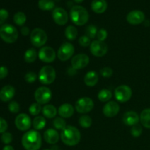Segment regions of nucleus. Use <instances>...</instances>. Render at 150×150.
Listing matches in <instances>:
<instances>
[{
  "label": "nucleus",
  "instance_id": "obj_19",
  "mask_svg": "<svg viewBox=\"0 0 150 150\" xmlns=\"http://www.w3.org/2000/svg\"><path fill=\"white\" fill-rule=\"evenodd\" d=\"M16 94V89L11 85H7L0 90V100L3 102H8L13 99Z\"/></svg>",
  "mask_w": 150,
  "mask_h": 150
},
{
  "label": "nucleus",
  "instance_id": "obj_6",
  "mask_svg": "<svg viewBox=\"0 0 150 150\" xmlns=\"http://www.w3.org/2000/svg\"><path fill=\"white\" fill-rule=\"evenodd\" d=\"M30 40L32 45L37 48H42L48 40L47 34L40 28H35L30 34Z\"/></svg>",
  "mask_w": 150,
  "mask_h": 150
},
{
  "label": "nucleus",
  "instance_id": "obj_37",
  "mask_svg": "<svg viewBox=\"0 0 150 150\" xmlns=\"http://www.w3.org/2000/svg\"><path fill=\"white\" fill-rule=\"evenodd\" d=\"M8 109L13 114H17L20 111V105L16 101H11L8 105Z\"/></svg>",
  "mask_w": 150,
  "mask_h": 150
},
{
  "label": "nucleus",
  "instance_id": "obj_43",
  "mask_svg": "<svg viewBox=\"0 0 150 150\" xmlns=\"http://www.w3.org/2000/svg\"><path fill=\"white\" fill-rule=\"evenodd\" d=\"M8 127V124L4 119L0 117V133H5Z\"/></svg>",
  "mask_w": 150,
  "mask_h": 150
},
{
  "label": "nucleus",
  "instance_id": "obj_35",
  "mask_svg": "<svg viewBox=\"0 0 150 150\" xmlns=\"http://www.w3.org/2000/svg\"><path fill=\"white\" fill-rule=\"evenodd\" d=\"M41 110H42L41 105L38 103H34L29 108V113L32 116H38V114L40 113Z\"/></svg>",
  "mask_w": 150,
  "mask_h": 150
},
{
  "label": "nucleus",
  "instance_id": "obj_46",
  "mask_svg": "<svg viewBox=\"0 0 150 150\" xmlns=\"http://www.w3.org/2000/svg\"><path fill=\"white\" fill-rule=\"evenodd\" d=\"M21 32L23 36H27L29 34V29L27 26H23L21 29Z\"/></svg>",
  "mask_w": 150,
  "mask_h": 150
},
{
  "label": "nucleus",
  "instance_id": "obj_42",
  "mask_svg": "<svg viewBox=\"0 0 150 150\" xmlns=\"http://www.w3.org/2000/svg\"><path fill=\"white\" fill-rule=\"evenodd\" d=\"M107 36H108V32L105 29H100L98 32V34H97L98 40L103 41V42L106 39Z\"/></svg>",
  "mask_w": 150,
  "mask_h": 150
},
{
  "label": "nucleus",
  "instance_id": "obj_17",
  "mask_svg": "<svg viewBox=\"0 0 150 150\" xmlns=\"http://www.w3.org/2000/svg\"><path fill=\"white\" fill-rule=\"evenodd\" d=\"M120 107L115 101H109L103 108V113L106 117H114L120 112Z\"/></svg>",
  "mask_w": 150,
  "mask_h": 150
},
{
  "label": "nucleus",
  "instance_id": "obj_18",
  "mask_svg": "<svg viewBox=\"0 0 150 150\" xmlns=\"http://www.w3.org/2000/svg\"><path fill=\"white\" fill-rule=\"evenodd\" d=\"M140 117L139 114L133 111H127L125 113L122 117V121L125 125L127 126H133L135 125L139 124Z\"/></svg>",
  "mask_w": 150,
  "mask_h": 150
},
{
  "label": "nucleus",
  "instance_id": "obj_2",
  "mask_svg": "<svg viewBox=\"0 0 150 150\" xmlns=\"http://www.w3.org/2000/svg\"><path fill=\"white\" fill-rule=\"evenodd\" d=\"M62 141L67 146H73L77 145L80 142L81 133L76 127L73 126H66L60 134Z\"/></svg>",
  "mask_w": 150,
  "mask_h": 150
},
{
  "label": "nucleus",
  "instance_id": "obj_31",
  "mask_svg": "<svg viewBox=\"0 0 150 150\" xmlns=\"http://www.w3.org/2000/svg\"><path fill=\"white\" fill-rule=\"evenodd\" d=\"M13 21L18 26H23L26 21V16L23 12H18L14 15Z\"/></svg>",
  "mask_w": 150,
  "mask_h": 150
},
{
  "label": "nucleus",
  "instance_id": "obj_36",
  "mask_svg": "<svg viewBox=\"0 0 150 150\" xmlns=\"http://www.w3.org/2000/svg\"><path fill=\"white\" fill-rule=\"evenodd\" d=\"M142 132H143V129L140 125L137 124L135 125L132 126L131 130H130V133L133 137H139L142 135Z\"/></svg>",
  "mask_w": 150,
  "mask_h": 150
},
{
  "label": "nucleus",
  "instance_id": "obj_38",
  "mask_svg": "<svg viewBox=\"0 0 150 150\" xmlns=\"http://www.w3.org/2000/svg\"><path fill=\"white\" fill-rule=\"evenodd\" d=\"M1 140L4 144L8 145L9 144H10L13 141V136L9 132H5V133H2L1 136Z\"/></svg>",
  "mask_w": 150,
  "mask_h": 150
},
{
  "label": "nucleus",
  "instance_id": "obj_11",
  "mask_svg": "<svg viewBox=\"0 0 150 150\" xmlns=\"http://www.w3.org/2000/svg\"><path fill=\"white\" fill-rule=\"evenodd\" d=\"M89 49L91 54L93 56L96 57H102L106 54L108 51V46L104 42L97 40L91 42Z\"/></svg>",
  "mask_w": 150,
  "mask_h": 150
},
{
  "label": "nucleus",
  "instance_id": "obj_49",
  "mask_svg": "<svg viewBox=\"0 0 150 150\" xmlns=\"http://www.w3.org/2000/svg\"><path fill=\"white\" fill-rule=\"evenodd\" d=\"M44 150H51V149H44Z\"/></svg>",
  "mask_w": 150,
  "mask_h": 150
},
{
  "label": "nucleus",
  "instance_id": "obj_4",
  "mask_svg": "<svg viewBox=\"0 0 150 150\" xmlns=\"http://www.w3.org/2000/svg\"><path fill=\"white\" fill-rule=\"evenodd\" d=\"M0 38L7 43H13L18 38V32L14 26L5 23L0 27Z\"/></svg>",
  "mask_w": 150,
  "mask_h": 150
},
{
  "label": "nucleus",
  "instance_id": "obj_44",
  "mask_svg": "<svg viewBox=\"0 0 150 150\" xmlns=\"http://www.w3.org/2000/svg\"><path fill=\"white\" fill-rule=\"evenodd\" d=\"M9 16V13L5 9H0V23H3L7 19Z\"/></svg>",
  "mask_w": 150,
  "mask_h": 150
},
{
  "label": "nucleus",
  "instance_id": "obj_27",
  "mask_svg": "<svg viewBox=\"0 0 150 150\" xmlns=\"http://www.w3.org/2000/svg\"><path fill=\"white\" fill-rule=\"evenodd\" d=\"M32 125L36 130H42L43 128H45V125H46V121H45V117L37 116L32 122Z\"/></svg>",
  "mask_w": 150,
  "mask_h": 150
},
{
  "label": "nucleus",
  "instance_id": "obj_8",
  "mask_svg": "<svg viewBox=\"0 0 150 150\" xmlns=\"http://www.w3.org/2000/svg\"><path fill=\"white\" fill-rule=\"evenodd\" d=\"M52 92L49 88L46 86H40L36 89L35 92V98L37 103L40 105L46 104L51 100Z\"/></svg>",
  "mask_w": 150,
  "mask_h": 150
},
{
  "label": "nucleus",
  "instance_id": "obj_23",
  "mask_svg": "<svg viewBox=\"0 0 150 150\" xmlns=\"http://www.w3.org/2000/svg\"><path fill=\"white\" fill-rule=\"evenodd\" d=\"M98 80H99V76L95 71H89L85 75L84 83L86 86L90 87L95 86L98 83Z\"/></svg>",
  "mask_w": 150,
  "mask_h": 150
},
{
  "label": "nucleus",
  "instance_id": "obj_3",
  "mask_svg": "<svg viewBox=\"0 0 150 150\" xmlns=\"http://www.w3.org/2000/svg\"><path fill=\"white\" fill-rule=\"evenodd\" d=\"M70 19L77 26H83L89 21V13L83 7L75 5L71 8L70 12Z\"/></svg>",
  "mask_w": 150,
  "mask_h": 150
},
{
  "label": "nucleus",
  "instance_id": "obj_30",
  "mask_svg": "<svg viewBox=\"0 0 150 150\" xmlns=\"http://www.w3.org/2000/svg\"><path fill=\"white\" fill-rule=\"evenodd\" d=\"M98 98L99 100H100L101 102H107V101L110 100V99L112 98V93H111V92L109 89H101L98 92Z\"/></svg>",
  "mask_w": 150,
  "mask_h": 150
},
{
  "label": "nucleus",
  "instance_id": "obj_22",
  "mask_svg": "<svg viewBox=\"0 0 150 150\" xmlns=\"http://www.w3.org/2000/svg\"><path fill=\"white\" fill-rule=\"evenodd\" d=\"M108 4L105 0H93L91 4V8L98 14L103 13L106 10Z\"/></svg>",
  "mask_w": 150,
  "mask_h": 150
},
{
  "label": "nucleus",
  "instance_id": "obj_14",
  "mask_svg": "<svg viewBox=\"0 0 150 150\" xmlns=\"http://www.w3.org/2000/svg\"><path fill=\"white\" fill-rule=\"evenodd\" d=\"M52 18L57 24L63 26L67 23L69 16L65 10L62 7H57L53 10Z\"/></svg>",
  "mask_w": 150,
  "mask_h": 150
},
{
  "label": "nucleus",
  "instance_id": "obj_12",
  "mask_svg": "<svg viewBox=\"0 0 150 150\" xmlns=\"http://www.w3.org/2000/svg\"><path fill=\"white\" fill-rule=\"evenodd\" d=\"M38 57L42 62L45 63H51L55 60L57 54L54 48L49 46H43L38 52Z\"/></svg>",
  "mask_w": 150,
  "mask_h": 150
},
{
  "label": "nucleus",
  "instance_id": "obj_1",
  "mask_svg": "<svg viewBox=\"0 0 150 150\" xmlns=\"http://www.w3.org/2000/svg\"><path fill=\"white\" fill-rule=\"evenodd\" d=\"M21 143L26 150H39L42 145V138L37 130H29L22 136Z\"/></svg>",
  "mask_w": 150,
  "mask_h": 150
},
{
  "label": "nucleus",
  "instance_id": "obj_47",
  "mask_svg": "<svg viewBox=\"0 0 150 150\" xmlns=\"http://www.w3.org/2000/svg\"><path fill=\"white\" fill-rule=\"evenodd\" d=\"M2 150H14V148H13L12 146H10V145L8 144L4 146Z\"/></svg>",
  "mask_w": 150,
  "mask_h": 150
},
{
  "label": "nucleus",
  "instance_id": "obj_25",
  "mask_svg": "<svg viewBox=\"0 0 150 150\" xmlns=\"http://www.w3.org/2000/svg\"><path fill=\"white\" fill-rule=\"evenodd\" d=\"M140 121L142 125L147 129H150V108H146L141 113Z\"/></svg>",
  "mask_w": 150,
  "mask_h": 150
},
{
  "label": "nucleus",
  "instance_id": "obj_13",
  "mask_svg": "<svg viewBox=\"0 0 150 150\" xmlns=\"http://www.w3.org/2000/svg\"><path fill=\"white\" fill-rule=\"evenodd\" d=\"M15 125L21 131H26L30 128L32 125V121L30 117L26 114H20L16 117Z\"/></svg>",
  "mask_w": 150,
  "mask_h": 150
},
{
  "label": "nucleus",
  "instance_id": "obj_10",
  "mask_svg": "<svg viewBox=\"0 0 150 150\" xmlns=\"http://www.w3.org/2000/svg\"><path fill=\"white\" fill-rule=\"evenodd\" d=\"M75 52V48L70 42H64L59 47L57 52V57L61 61H67L73 57Z\"/></svg>",
  "mask_w": 150,
  "mask_h": 150
},
{
  "label": "nucleus",
  "instance_id": "obj_39",
  "mask_svg": "<svg viewBox=\"0 0 150 150\" xmlns=\"http://www.w3.org/2000/svg\"><path fill=\"white\" fill-rule=\"evenodd\" d=\"M37 78H38V76H37L36 73H34V72H29L25 75L24 79L27 83H32L37 80Z\"/></svg>",
  "mask_w": 150,
  "mask_h": 150
},
{
  "label": "nucleus",
  "instance_id": "obj_41",
  "mask_svg": "<svg viewBox=\"0 0 150 150\" xmlns=\"http://www.w3.org/2000/svg\"><path fill=\"white\" fill-rule=\"evenodd\" d=\"M101 76L104 78H110L113 75V70L110 67H103L100 71Z\"/></svg>",
  "mask_w": 150,
  "mask_h": 150
},
{
  "label": "nucleus",
  "instance_id": "obj_16",
  "mask_svg": "<svg viewBox=\"0 0 150 150\" xmlns=\"http://www.w3.org/2000/svg\"><path fill=\"white\" fill-rule=\"evenodd\" d=\"M126 19L130 24L139 25L144 21L145 15L141 10H133L127 15Z\"/></svg>",
  "mask_w": 150,
  "mask_h": 150
},
{
  "label": "nucleus",
  "instance_id": "obj_32",
  "mask_svg": "<svg viewBox=\"0 0 150 150\" xmlns=\"http://www.w3.org/2000/svg\"><path fill=\"white\" fill-rule=\"evenodd\" d=\"M79 122L81 127H82L83 128H89L92 126V120L89 116L83 115L79 118Z\"/></svg>",
  "mask_w": 150,
  "mask_h": 150
},
{
  "label": "nucleus",
  "instance_id": "obj_20",
  "mask_svg": "<svg viewBox=\"0 0 150 150\" xmlns=\"http://www.w3.org/2000/svg\"><path fill=\"white\" fill-rule=\"evenodd\" d=\"M43 137L44 140H45L47 143L50 144H56L59 142V135L57 130L53 128H50L45 130V133H44L43 134Z\"/></svg>",
  "mask_w": 150,
  "mask_h": 150
},
{
  "label": "nucleus",
  "instance_id": "obj_29",
  "mask_svg": "<svg viewBox=\"0 0 150 150\" xmlns=\"http://www.w3.org/2000/svg\"><path fill=\"white\" fill-rule=\"evenodd\" d=\"M38 54L35 48H29L24 53V60L27 63H33L36 60Z\"/></svg>",
  "mask_w": 150,
  "mask_h": 150
},
{
  "label": "nucleus",
  "instance_id": "obj_24",
  "mask_svg": "<svg viewBox=\"0 0 150 150\" xmlns=\"http://www.w3.org/2000/svg\"><path fill=\"white\" fill-rule=\"evenodd\" d=\"M42 112L45 117L48 119H52L57 116L58 111L54 105H45L42 108Z\"/></svg>",
  "mask_w": 150,
  "mask_h": 150
},
{
  "label": "nucleus",
  "instance_id": "obj_33",
  "mask_svg": "<svg viewBox=\"0 0 150 150\" xmlns=\"http://www.w3.org/2000/svg\"><path fill=\"white\" fill-rule=\"evenodd\" d=\"M53 125L57 130H62L66 127V122L62 117H56L53 121Z\"/></svg>",
  "mask_w": 150,
  "mask_h": 150
},
{
  "label": "nucleus",
  "instance_id": "obj_26",
  "mask_svg": "<svg viewBox=\"0 0 150 150\" xmlns=\"http://www.w3.org/2000/svg\"><path fill=\"white\" fill-rule=\"evenodd\" d=\"M55 7V3L54 0H39L38 1V7L44 11L51 10Z\"/></svg>",
  "mask_w": 150,
  "mask_h": 150
},
{
  "label": "nucleus",
  "instance_id": "obj_21",
  "mask_svg": "<svg viewBox=\"0 0 150 150\" xmlns=\"http://www.w3.org/2000/svg\"><path fill=\"white\" fill-rule=\"evenodd\" d=\"M58 113L62 118H70L74 114V108L71 104L64 103L59 106Z\"/></svg>",
  "mask_w": 150,
  "mask_h": 150
},
{
  "label": "nucleus",
  "instance_id": "obj_40",
  "mask_svg": "<svg viewBox=\"0 0 150 150\" xmlns=\"http://www.w3.org/2000/svg\"><path fill=\"white\" fill-rule=\"evenodd\" d=\"M90 38H88L86 35H83V36H81L79 39V43L80 44L81 46L82 47H87L90 46L91 44V40Z\"/></svg>",
  "mask_w": 150,
  "mask_h": 150
},
{
  "label": "nucleus",
  "instance_id": "obj_5",
  "mask_svg": "<svg viewBox=\"0 0 150 150\" xmlns=\"http://www.w3.org/2000/svg\"><path fill=\"white\" fill-rule=\"evenodd\" d=\"M38 79L42 84H51L56 79V70L52 66H43L40 70Z\"/></svg>",
  "mask_w": 150,
  "mask_h": 150
},
{
  "label": "nucleus",
  "instance_id": "obj_45",
  "mask_svg": "<svg viewBox=\"0 0 150 150\" xmlns=\"http://www.w3.org/2000/svg\"><path fill=\"white\" fill-rule=\"evenodd\" d=\"M8 75V69L5 66L0 67V79H4Z\"/></svg>",
  "mask_w": 150,
  "mask_h": 150
},
{
  "label": "nucleus",
  "instance_id": "obj_9",
  "mask_svg": "<svg viewBox=\"0 0 150 150\" xmlns=\"http://www.w3.org/2000/svg\"><path fill=\"white\" fill-rule=\"evenodd\" d=\"M94 108V102L90 98L83 97L76 101V110L80 114H87Z\"/></svg>",
  "mask_w": 150,
  "mask_h": 150
},
{
  "label": "nucleus",
  "instance_id": "obj_34",
  "mask_svg": "<svg viewBox=\"0 0 150 150\" xmlns=\"http://www.w3.org/2000/svg\"><path fill=\"white\" fill-rule=\"evenodd\" d=\"M98 32V28L95 25H89L86 28V32H86V35L88 38L92 39V38H95L97 36Z\"/></svg>",
  "mask_w": 150,
  "mask_h": 150
},
{
  "label": "nucleus",
  "instance_id": "obj_48",
  "mask_svg": "<svg viewBox=\"0 0 150 150\" xmlns=\"http://www.w3.org/2000/svg\"><path fill=\"white\" fill-rule=\"evenodd\" d=\"M74 1H76V3H81L83 1V0H73Z\"/></svg>",
  "mask_w": 150,
  "mask_h": 150
},
{
  "label": "nucleus",
  "instance_id": "obj_28",
  "mask_svg": "<svg viewBox=\"0 0 150 150\" xmlns=\"http://www.w3.org/2000/svg\"><path fill=\"white\" fill-rule=\"evenodd\" d=\"M64 35H65L66 38H67L68 40L73 41L77 38L78 35V30L74 26H67V28L64 30Z\"/></svg>",
  "mask_w": 150,
  "mask_h": 150
},
{
  "label": "nucleus",
  "instance_id": "obj_7",
  "mask_svg": "<svg viewBox=\"0 0 150 150\" xmlns=\"http://www.w3.org/2000/svg\"><path fill=\"white\" fill-rule=\"evenodd\" d=\"M133 95L131 88L127 85H120L114 90V96L117 101L120 103H125L130 100Z\"/></svg>",
  "mask_w": 150,
  "mask_h": 150
},
{
  "label": "nucleus",
  "instance_id": "obj_15",
  "mask_svg": "<svg viewBox=\"0 0 150 150\" xmlns=\"http://www.w3.org/2000/svg\"><path fill=\"white\" fill-rule=\"evenodd\" d=\"M89 58L86 54H79L74 56L71 59L72 67L75 70L84 68L89 64Z\"/></svg>",
  "mask_w": 150,
  "mask_h": 150
}]
</instances>
